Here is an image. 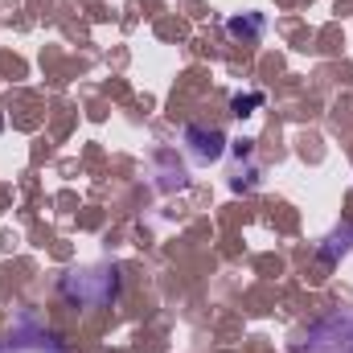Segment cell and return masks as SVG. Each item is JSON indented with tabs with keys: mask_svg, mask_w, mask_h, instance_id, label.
I'll list each match as a JSON object with an SVG mask.
<instances>
[{
	"mask_svg": "<svg viewBox=\"0 0 353 353\" xmlns=\"http://www.w3.org/2000/svg\"><path fill=\"white\" fill-rule=\"evenodd\" d=\"M300 353H353V316L333 312V316L316 321V325L308 329Z\"/></svg>",
	"mask_w": 353,
	"mask_h": 353,
	"instance_id": "1",
	"label": "cell"
},
{
	"mask_svg": "<svg viewBox=\"0 0 353 353\" xmlns=\"http://www.w3.org/2000/svg\"><path fill=\"white\" fill-rule=\"evenodd\" d=\"M185 140L193 144V157H197V161H218V157H222V144H226L222 132H205V128H189Z\"/></svg>",
	"mask_w": 353,
	"mask_h": 353,
	"instance_id": "2",
	"label": "cell"
},
{
	"mask_svg": "<svg viewBox=\"0 0 353 353\" xmlns=\"http://www.w3.org/2000/svg\"><path fill=\"white\" fill-rule=\"evenodd\" d=\"M226 29H230V37H255V33L263 29V21H259V17H234Z\"/></svg>",
	"mask_w": 353,
	"mask_h": 353,
	"instance_id": "3",
	"label": "cell"
},
{
	"mask_svg": "<svg viewBox=\"0 0 353 353\" xmlns=\"http://www.w3.org/2000/svg\"><path fill=\"white\" fill-rule=\"evenodd\" d=\"M263 103V94H234V115H251V107H259Z\"/></svg>",
	"mask_w": 353,
	"mask_h": 353,
	"instance_id": "4",
	"label": "cell"
}]
</instances>
